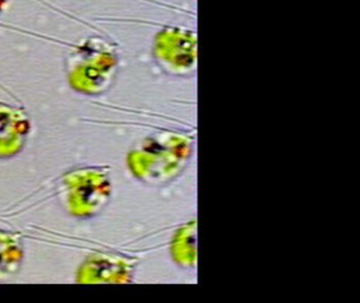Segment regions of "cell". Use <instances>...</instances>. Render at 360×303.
Instances as JSON below:
<instances>
[{
	"instance_id": "7a4b0ae2",
	"label": "cell",
	"mask_w": 360,
	"mask_h": 303,
	"mask_svg": "<svg viewBox=\"0 0 360 303\" xmlns=\"http://www.w3.org/2000/svg\"><path fill=\"white\" fill-rule=\"evenodd\" d=\"M6 1H7V0H0V12L3 10L4 5H5Z\"/></svg>"
},
{
	"instance_id": "6da1fadb",
	"label": "cell",
	"mask_w": 360,
	"mask_h": 303,
	"mask_svg": "<svg viewBox=\"0 0 360 303\" xmlns=\"http://www.w3.org/2000/svg\"><path fill=\"white\" fill-rule=\"evenodd\" d=\"M151 56L169 77H193L198 63L197 32L183 25H164L153 37Z\"/></svg>"
}]
</instances>
